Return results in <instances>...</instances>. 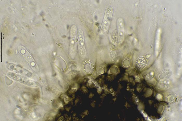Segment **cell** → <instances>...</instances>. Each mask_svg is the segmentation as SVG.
Segmentation results:
<instances>
[{
  "instance_id": "obj_6",
  "label": "cell",
  "mask_w": 182,
  "mask_h": 121,
  "mask_svg": "<svg viewBox=\"0 0 182 121\" xmlns=\"http://www.w3.org/2000/svg\"><path fill=\"white\" fill-rule=\"evenodd\" d=\"M146 59L144 57H140L136 60L134 64L135 68L136 70H140L146 66Z\"/></svg>"
},
{
  "instance_id": "obj_1",
  "label": "cell",
  "mask_w": 182,
  "mask_h": 121,
  "mask_svg": "<svg viewBox=\"0 0 182 121\" xmlns=\"http://www.w3.org/2000/svg\"><path fill=\"white\" fill-rule=\"evenodd\" d=\"M8 76L11 79L31 87L36 86L35 82L23 75L10 72L8 74Z\"/></svg>"
},
{
  "instance_id": "obj_4",
  "label": "cell",
  "mask_w": 182,
  "mask_h": 121,
  "mask_svg": "<svg viewBox=\"0 0 182 121\" xmlns=\"http://www.w3.org/2000/svg\"><path fill=\"white\" fill-rule=\"evenodd\" d=\"M113 12V8L111 6L107 7L106 10L102 25V27L105 31L107 30L109 27Z\"/></svg>"
},
{
  "instance_id": "obj_2",
  "label": "cell",
  "mask_w": 182,
  "mask_h": 121,
  "mask_svg": "<svg viewBox=\"0 0 182 121\" xmlns=\"http://www.w3.org/2000/svg\"><path fill=\"white\" fill-rule=\"evenodd\" d=\"M78 45L79 51L80 55L83 57H85L86 54L84 44L83 34L82 30L79 29L77 32Z\"/></svg>"
},
{
  "instance_id": "obj_8",
  "label": "cell",
  "mask_w": 182,
  "mask_h": 121,
  "mask_svg": "<svg viewBox=\"0 0 182 121\" xmlns=\"http://www.w3.org/2000/svg\"><path fill=\"white\" fill-rule=\"evenodd\" d=\"M171 73V71L169 70L165 69L159 73L158 75V77L160 80H163L169 76L170 75Z\"/></svg>"
},
{
  "instance_id": "obj_5",
  "label": "cell",
  "mask_w": 182,
  "mask_h": 121,
  "mask_svg": "<svg viewBox=\"0 0 182 121\" xmlns=\"http://www.w3.org/2000/svg\"><path fill=\"white\" fill-rule=\"evenodd\" d=\"M18 51L20 54L31 66L33 64L34 66L35 64L34 60L29 53L23 46H20L18 48Z\"/></svg>"
},
{
  "instance_id": "obj_7",
  "label": "cell",
  "mask_w": 182,
  "mask_h": 121,
  "mask_svg": "<svg viewBox=\"0 0 182 121\" xmlns=\"http://www.w3.org/2000/svg\"><path fill=\"white\" fill-rule=\"evenodd\" d=\"M83 67L85 71L88 73L90 74L93 71L94 66L92 62L89 61L87 60L84 62Z\"/></svg>"
},
{
  "instance_id": "obj_3",
  "label": "cell",
  "mask_w": 182,
  "mask_h": 121,
  "mask_svg": "<svg viewBox=\"0 0 182 121\" xmlns=\"http://www.w3.org/2000/svg\"><path fill=\"white\" fill-rule=\"evenodd\" d=\"M7 67L8 69L11 71L29 77L32 75L31 73L29 71L12 63L8 64Z\"/></svg>"
}]
</instances>
